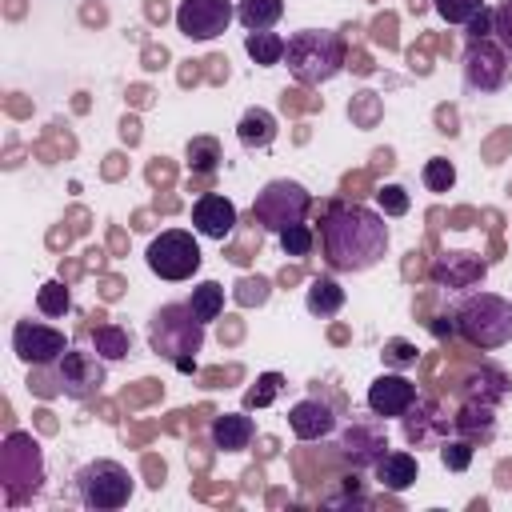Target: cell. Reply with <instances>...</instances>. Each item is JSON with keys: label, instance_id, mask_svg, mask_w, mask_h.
Masks as SVG:
<instances>
[{"label": "cell", "instance_id": "8", "mask_svg": "<svg viewBox=\"0 0 512 512\" xmlns=\"http://www.w3.org/2000/svg\"><path fill=\"white\" fill-rule=\"evenodd\" d=\"M460 76H464V88L472 96L504 92L512 84V56L496 44V36L468 40L464 44V56H460Z\"/></svg>", "mask_w": 512, "mask_h": 512}, {"label": "cell", "instance_id": "1", "mask_svg": "<svg viewBox=\"0 0 512 512\" xmlns=\"http://www.w3.org/2000/svg\"><path fill=\"white\" fill-rule=\"evenodd\" d=\"M388 216L380 208L356 204V200H332L320 212V256L328 272H368L388 256L392 232L384 224Z\"/></svg>", "mask_w": 512, "mask_h": 512}, {"label": "cell", "instance_id": "16", "mask_svg": "<svg viewBox=\"0 0 512 512\" xmlns=\"http://www.w3.org/2000/svg\"><path fill=\"white\" fill-rule=\"evenodd\" d=\"M288 428H292V436L304 440V444H312V440H328V436L336 432V412H332L328 400H320V396H304V400H296V404L288 408Z\"/></svg>", "mask_w": 512, "mask_h": 512}, {"label": "cell", "instance_id": "11", "mask_svg": "<svg viewBox=\"0 0 512 512\" xmlns=\"http://www.w3.org/2000/svg\"><path fill=\"white\" fill-rule=\"evenodd\" d=\"M388 452V432H384V420H352L340 428L336 436V456L352 468V472H364V468H376V460Z\"/></svg>", "mask_w": 512, "mask_h": 512}, {"label": "cell", "instance_id": "39", "mask_svg": "<svg viewBox=\"0 0 512 512\" xmlns=\"http://www.w3.org/2000/svg\"><path fill=\"white\" fill-rule=\"evenodd\" d=\"M492 36V8H480L468 24H464V40H484Z\"/></svg>", "mask_w": 512, "mask_h": 512}, {"label": "cell", "instance_id": "20", "mask_svg": "<svg viewBox=\"0 0 512 512\" xmlns=\"http://www.w3.org/2000/svg\"><path fill=\"white\" fill-rule=\"evenodd\" d=\"M508 396V372H500L496 364H480L460 380V400H476V404H500Z\"/></svg>", "mask_w": 512, "mask_h": 512}, {"label": "cell", "instance_id": "10", "mask_svg": "<svg viewBox=\"0 0 512 512\" xmlns=\"http://www.w3.org/2000/svg\"><path fill=\"white\" fill-rule=\"evenodd\" d=\"M68 336L52 324H40V320H16L12 328V352L20 364L28 368H52L64 352H68Z\"/></svg>", "mask_w": 512, "mask_h": 512}, {"label": "cell", "instance_id": "33", "mask_svg": "<svg viewBox=\"0 0 512 512\" xmlns=\"http://www.w3.org/2000/svg\"><path fill=\"white\" fill-rule=\"evenodd\" d=\"M432 8H436V16H440L444 24L464 28V24L484 8V0H432Z\"/></svg>", "mask_w": 512, "mask_h": 512}, {"label": "cell", "instance_id": "38", "mask_svg": "<svg viewBox=\"0 0 512 512\" xmlns=\"http://www.w3.org/2000/svg\"><path fill=\"white\" fill-rule=\"evenodd\" d=\"M268 292H272V280H268V276H244V280L236 284V300L248 304V308H252V304H264Z\"/></svg>", "mask_w": 512, "mask_h": 512}, {"label": "cell", "instance_id": "3", "mask_svg": "<svg viewBox=\"0 0 512 512\" xmlns=\"http://www.w3.org/2000/svg\"><path fill=\"white\" fill-rule=\"evenodd\" d=\"M344 60H348V44L332 28H300L284 44V68L304 88H320L336 80L344 72Z\"/></svg>", "mask_w": 512, "mask_h": 512}, {"label": "cell", "instance_id": "17", "mask_svg": "<svg viewBox=\"0 0 512 512\" xmlns=\"http://www.w3.org/2000/svg\"><path fill=\"white\" fill-rule=\"evenodd\" d=\"M488 276V260L476 252H444L432 260V280L440 288H480Z\"/></svg>", "mask_w": 512, "mask_h": 512}, {"label": "cell", "instance_id": "27", "mask_svg": "<svg viewBox=\"0 0 512 512\" xmlns=\"http://www.w3.org/2000/svg\"><path fill=\"white\" fill-rule=\"evenodd\" d=\"M184 160H188V168H192V172H200V176L216 172V168H220V160H224L220 140H216V136H192V140H188V148H184Z\"/></svg>", "mask_w": 512, "mask_h": 512}, {"label": "cell", "instance_id": "36", "mask_svg": "<svg viewBox=\"0 0 512 512\" xmlns=\"http://www.w3.org/2000/svg\"><path fill=\"white\" fill-rule=\"evenodd\" d=\"M384 364L388 368H412L416 360H420V352H416V344L412 340H400V336H392V340H384Z\"/></svg>", "mask_w": 512, "mask_h": 512}, {"label": "cell", "instance_id": "5", "mask_svg": "<svg viewBox=\"0 0 512 512\" xmlns=\"http://www.w3.org/2000/svg\"><path fill=\"white\" fill-rule=\"evenodd\" d=\"M76 500L92 512H116L132 500L136 492V480L128 472V464L120 460H108V456H96L88 460L84 468H76Z\"/></svg>", "mask_w": 512, "mask_h": 512}, {"label": "cell", "instance_id": "7", "mask_svg": "<svg viewBox=\"0 0 512 512\" xmlns=\"http://www.w3.org/2000/svg\"><path fill=\"white\" fill-rule=\"evenodd\" d=\"M144 264L152 276L168 280V284H184L200 272L204 264V252L196 244V232L188 228H164L160 236H152L148 252H144Z\"/></svg>", "mask_w": 512, "mask_h": 512}, {"label": "cell", "instance_id": "29", "mask_svg": "<svg viewBox=\"0 0 512 512\" xmlns=\"http://www.w3.org/2000/svg\"><path fill=\"white\" fill-rule=\"evenodd\" d=\"M92 344H96V352H100L104 360H124V356L132 352V332L108 320V324H96Z\"/></svg>", "mask_w": 512, "mask_h": 512}, {"label": "cell", "instance_id": "14", "mask_svg": "<svg viewBox=\"0 0 512 512\" xmlns=\"http://www.w3.org/2000/svg\"><path fill=\"white\" fill-rule=\"evenodd\" d=\"M240 224L236 204L224 192H204L192 200V232L204 240H228Z\"/></svg>", "mask_w": 512, "mask_h": 512}, {"label": "cell", "instance_id": "28", "mask_svg": "<svg viewBox=\"0 0 512 512\" xmlns=\"http://www.w3.org/2000/svg\"><path fill=\"white\" fill-rule=\"evenodd\" d=\"M36 312L48 316V320L68 316V312H72V292H68V284H64V280H44V284L36 288Z\"/></svg>", "mask_w": 512, "mask_h": 512}, {"label": "cell", "instance_id": "22", "mask_svg": "<svg viewBox=\"0 0 512 512\" xmlns=\"http://www.w3.org/2000/svg\"><path fill=\"white\" fill-rule=\"evenodd\" d=\"M376 484L384 488V492H404V488H412L416 484V476H420V460L412 456V452H384L380 460H376Z\"/></svg>", "mask_w": 512, "mask_h": 512}, {"label": "cell", "instance_id": "24", "mask_svg": "<svg viewBox=\"0 0 512 512\" xmlns=\"http://www.w3.org/2000/svg\"><path fill=\"white\" fill-rule=\"evenodd\" d=\"M284 16V0H236V20L248 32H268Z\"/></svg>", "mask_w": 512, "mask_h": 512}, {"label": "cell", "instance_id": "25", "mask_svg": "<svg viewBox=\"0 0 512 512\" xmlns=\"http://www.w3.org/2000/svg\"><path fill=\"white\" fill-rule=\"evenodd\" d=\"M284 36L280 32H244V52L252 56V64H260V68H276V64H284Z\"/></svg>", "mask_w": 512, "mask_h": 512}, {"label": "cell", "instance_id": "19", "mask_svg": "<svg viewBox=\"0 0 512 512\" xmlns=\"http://www.w3.org/2000/svg\"><path fill=\"white\" fill-rule=\"evenodd\" d=\"M276 136H280V120H276L272 108H260V104L244 108V116H240V124H236V140H240L248 152H264V148H272Z\"/></svg>", "mask_w": 512, "mask_h": 512}, {"label": "cell", "instance_id": "4", "mask_svg": "<svg viewBox=\"0 0 512 512\" xmlns=\"http://www.w3.org/2000/svg\"><path fill=\"white\" fill-rule=\"evenodd\" d=\"M452 320H456V332L472 348L492 352V348H504L512 340V300L500 296V292H484V288L480 292H468L456 304Z\"/></svg>", "mask_w": 512, "mask_h": 512}, {"label": "cell", "instance_id": "13", "mask_svg": "<svg viewBox=\"0 0 512 512\" xmlns=\"http://www.w3.org/2000/svg\"><path fill=\"white\" fill-rule=\"evenodd\" d=\"M416 400H420V392H416V384H412L404 372H380V376L368 384V396H364L368 412L380 416V420H388V416H400V420H404V412H408Z\"/></svg>", "mask_w": 512, "mask_h": 512}, {"label": "cell", "instance_id": "12", "mask_svg": "<svg viewBox=\"0 0 512 512\" xmlns=\"http://www.w3.org/2000/svg\"><path fill=\"white\" fill-rule=\"evenodd\" d=\"M232 20H236L232 0H180L176 4V32L196 40V44H208V40L224 36Z\"/></svg>", "mask_w": 512, "mask_h": 512}, {"label": "cell", "instance_id": "2", "mask_svg": "<svg viewBox=\"0 0 512 512\" xmlns=\"http://www.w3.org/2000/svg\"><path fill=\"white\" fill-rule=\"evenodd\" d=\"M204 320L188 300H168L148 316V348L168 360L176 372H196V352L204 348Z\"/></svg>", "mask_w": 512, "mask_h": 512}, {"label": "cell", "instance_id": "21", "mask_svg": "<svg viewBox=\"0 0 512 512\" xmlns=\"http://www.w3.org/2000/svg\"><path fill=\"white\" fill-rule=\"evenodd\" d=\"M452 432L464 436V440H472V444L492 440V432H496V404L464 400V404L456 408V416H452Z\"/></svg>", "mask_w": 512, "mask_h": 512}, {"label": "cell", "instance_id": "34", "mask_svg": "<svg viewBox=\"0 0 512 512\" xmlns=\"http://www.w3.org/2000/svg\"><path fill=\"white\" fill-rule=\"evenodd\" d=\"M280 388H284V376H280V372H264V376L256 380V388L244 392V408H264V404H272V400L280 396Z\"/></svg>", "mask_w": 512, "mask_h": 512}, {"label": "cell", "instance_id": "18", "mask_svg": "<svg viewBox=\"0 0 512 512\" xmlns=\"http://www.w3.org/2000/svg\"><path fill=\"white\" fill-rule=\"evenodd\" d=\"M208 440H212V448H220V452H244V448H252V440H256V420L248 416V408H244V412H220V416H212V424H208Z\"/></svg>", "mask_w": 512, "mask_h": 512}, {"label": "cell", "instance_id": "32", "mask_svg": "<svg viewBox=\"0 0 512 512\" xmlns=\"http://www.w3.org/2000/svg\"><path fill=\"white\" fill-rule=\"evenodd\" d=\"M276 240H280V252H284V256H308V252L320 244L312 224H292V228H284Z\"/></svg>", "mask_w": 512, "mask_h": 512}, {"label": "cell", "instance_id": "6", "mask_svg": "<svg viewBox=\"0 0 512 512\" xmlns=\"http://www.w3.org/2000/svg\"><path fill=\"white\" fill-rule=\"evenodd\" d=\"M308 212H312V192L300 180H288V176L268 180L252 200V224H260L272 236H280L292 224H304Z\"/></svg>", "mask_w": 512, "mask_h": 512}, {"label": "cell", "instance_id": "9", "mask_svg": "<svg viewBox=\"0 0 512 512\" xmlns=\"http://www.w3.org/2000/svg\"><path fill=\"white\" fill-rule=\"evenodd\" d=\"M108 360L100 352H88V348H68L56 364H52V376H56V388L68 396V400H92L100 396V388L108 384Z\"/></svg>", "mask_w": 512, "mask_h": 512}, {"label": "cell", "instance_id": "30", "mask_svg": "<svg viewBox=\"0 0 512 512\" xmlns=\"http://www.w3.org/2000/svg\"><path fill=\"white\" fill-rule=\"evenodd\" d=\"M420 180H424L428 192L444 196V192H452V184H456V164H452L448 156H428L424 168H420Z\"/></svg>", "mask_w": 512, "mask_h": 512}, {"label": "cell", "instance_id": "31", "mask_svg": "<svg viewBox=\"0 0 512 512\" xmlns=\"http://www.w3.org/2000/svg\"><path fill=\"white\" fill-rule=\"evenodd\" d=\"M472 456H476V444L472 440H464V436H444L440 440V464L448 472H468Z\"/></svg>", "mask_w": 512, "mask_h": 512}, {"label": "cell", "instance_id": "37", "mask_svg": "<svg viewBox=\"0 0 512 512\" xmlns=\"http://www.w3.org/2000/svg\"><path fill=\"white\" fill-rule=\"evenodd\" d=\"M492 36H496V44L512 56V0H500V4L492 8Z\"/></svg>", "mask_w": 512, "mask_h": 512}, {"label": "cell", "instance_id": "35", "mask_svg": "<svg viewBox=\"0 0 512 512\" xmlns=\"http://www.w3.org/2000/svg\"><path fill=\"white\" fill-rule=\"evenodd\" d=\"M376 208H380L384 216H408V208H412V196H408L400 184H384V188L376 192Z\"/></svg>", "mask_w": 512, "mask_h": 512}, {"label": "cell", "instance_id": "15", "mask_svg": "<svg viewBox=\"0 0 512 512\" xmlns=\"http://www.w3.org/2000/svg\"><path fill=\"white\" fill-rule=\"evenodd\" d=\"M452 432V416H444V408H440V400H428V396H420L408 412H404V436H408V444L412 448H440V440Z\"/></svg>", "mask_w": 512, "mask_h": 512}, {"label": "cell", "instance_id": "26", "mask_svg": "<svg viewBox=\"0 0 512 512\" xmlns=\"http://www.w3.org/2000/svg\"><path fill=\"white\" fill-rule=\"evenodd\" d=\"M188 308H192L204 324L220 320V312H224V284H216V280H200V284L188 292Z\"/></svg>", "mask_w": 512, "mask_h": 512}, {"label": "cell", "instance_id": "23", "mask_svg": "<svg viewBox=\"0 0 512 512\" xmlns=\"http://www.w3.org/2000/svg\"><path fill=\"white\" fill-rule=\"evenodd\" d=\"M344 288L332 280V276H312L308 280V292H304V308L316 316V320H332L340 308H344Z\"/></svg>", "mask_w": 512, "mask_h": 512}]
</instances>
